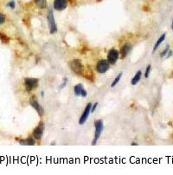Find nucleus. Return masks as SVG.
I'll return each mask as SVG.
<instances>
[{"label":"nucleus","mask_w":173,"mask_h":175,"mask_svg":"<svg viewBox=\"0 0 173 175\" xmlns=\"http://www.w3.org/2000/svg\"><path fill=\"white\" fill-rule=\"evenodd\" d=\"M68 66L75 74L79 75V76L83 74L84 66H83V64H82V62H81V61L80 59L75 58V59L70 60L68 62Z\"/></svg>","instance_id":"obj_1"},{"label":"nucleus","mask_w":173,"mask_h":175,"mask_svg":"<svg viewBox=\"0 0 173 175\" xmlns=\"http://www.w3.org/2000/svg\"><path fill=\"white\" fill-rule=\"evenodd\" d=\"M94 128H95V131H94V139H93V142H92V145L94 146L96 145L97 141H99V139L100 138L102 133H103V130H104V124H103V121L102 120H97L94 121Z\"/></svg>","instance_id":"obj_2"},{"label":"nucleus","mask_w":173,"mask_h":175,"mask_svg":"<svg viewBox=\"0 0 173 175\" xmlns=\"http://www.w3.org/2000/svg\"><path fill=\"white\" fill-rule=\"evenodd\" d=\"M47 20H48V25L49 29V33L50 34H55L58 30L55 17H54V11L52 9H49L48 14H47Z\"/></svg>","instance_id":"obj_3"},{"label":"nucleus","mask_w":173,"mask_h":175,"mask_svg":"<svg viewBox=\"0 0 173 175\" xmlns=\"http://www.w3.org/2000/svg\"><path fill=\"white\" fill-rule=\"evenodd\" d=\"M38 83H39V79L37 78H30V77L24 78V88L26 92L29 93L36 88H37Z\"/></svg>","instance_id":"obj_4"},{"label":"nucleus","mask_w":173,"mask_h":175,"mask_svg":"<svg viewBox=\"0 0 173 175\" xmlns=\"http://www.w3.org/2000/svg\"><path fill=\"white\" fill-rule=\"evenodd\" d=\"M110 63L107 59H100L96 63V71L100 74L106 73L110 68Z\"/></svg>","instance_id":"obj_5"},{"label":"nucleus","mask_w":173,"mask_h":175,"mask_svg":"<svg viewBox=\"0 0 173 175\" xmlns=\"http://www.w3.org/2000/svg\"><path fill=\"white\" fill-rule=\"evenodd\" d=\"M29 104L31 105V107L37 111V113L39 115V116L40 117H43V115H44V109H43V108L42 107V105L37 101V99H36V96H32V97H30V99H29Z\"/></svg>","instance_id":"obj_6"},{"label":"nucleus","mask_w":173,"mask_h":175,"mask_svg":"<svg viewBox=\"0 0 173 175\" xmlns=\"http://www.w3.org/2000/svg\"><path fill=\"white\" fill-rule=\"evenodd\" d=\"M44 127H45V126H44V123H43V122L39 123L36 127H35V129L33 130V133H32V135H33L35 139H37V141H41L43 132H44Z\"/></svg>","instance_id":"obj_7"},{"label":"nucleus","mask_w":173,"mask_h":175,"mask_svg":"<svg viewBox=\"0 0 173 175\" xmlns=\"http://www.w3.org/2000/svg\"><path fill=\"white\" fill-rule=\"evenodd\" d=\"M120 58V52L116 49H111L108 53V61L111 65H114L117 62Z\"/></svg>","instance_id":"obj_8"},{"label":"nucleus","mask_w":173,"mask_h":175,"mask_svg":"<svg viewBox=\"0 0 173 175\" xmlns=\"http://www.w3.org/2000/svg\"><path fill=\"white\" fill-rule=\"evenodd\" d=\"M91 107H92V103H88L87 106L82 113V115H81L80 119H79V124L80 125H84L86 123V121H88L89 115L91 114Z\"/></svg>","instance_id":"obj_9"},{"label":"nucleus","mask_w":173,"mask_h":175,"mask_svg":"<svg viewBox=\"0 0 173 175\" xmlns=\"http://www.w3.org/2000/svg\"><path fill=\"white\" fill-rule=\"evenodd\" d=\"M67 5H68L67 0H54V3H53L54 10L58 11H64L67 7Z\"/></svg>","instance_id":"obj_10"},{"label":"nucleus","mask_w":173,"mask_h":175,"mask_svg":"<svg viewBox=\"0 0 173 175\" xmlns=\"http://www.w3.org/2000/svg\"><path fill=\"white\" fill-rule=\"evenodd\" d=\"M132 46L131 44L126 43V44H123V45L120 47V58H121V59H125V58L130 54V52L132 51Z\"/></svg>","instance_id":"obj_11"},{"label":"nucleus","mask_w":173,"mask_h":175,"mask_svg":"<svg viewBox=\"0 0 173 175\" xmlns=\"http://www.w3.org/2000/svg\"><path fill=\"white\" fill-rule=\"evenodd\" d=\"M74 93L75 95L77 96H81V97H87L88 95V93H87V90L84 89L83 85L79 83V84H76L75 87H74Z\"/></svg>","instance_id":"obj_12"},{"label":"nucleus","mask_w":173,"mask_h":175,"mask_svg":"<svg viewBox=\"0 0 173 175\" xmlns=\"http://www.w3.org/2000/svg\"><path fill=\"white\" fill-rule=\"evenodd\" d=\"M19 143L22 146H34L36 144V141H35L34 137H29L24 139H20Z\"/></svg>","instance_id":"obj_13"},{"label":"nucleus","mask_w":173,"mask_h":175,"mask_svg":"<svg viewBox=\"0 0 173 175\" xmlns=\"http://www.w3.org/2000/svg\"><path fill=\"white\" fill-rule=\"evenodd\" d=\"M141 77H142V71H141V70H138V71L135 74V76L132 78V80H131V84H132V86H135L136 84H138V82L140 81Z\"/></svg>","instance_id":"obj_14"},{"label":"nucleus","mask_w":173,"mask_h":175,"mask_svg":"<svg viewBox=\"0 0 173 175\" xmlns=\"http://www.w3.org/2000/svg\"><path fill=\"white\" fill-rule=\"evenodd\" d=\"M165 38H166V34L165 33H164V34H162L161 36H160V38L158 39V41L156 42V44H154V47H153V50H152V52L154 53L158 49V47L160 46V44L164 41V39H165Z\"/></svg>","instance_id":"obj_15"},{"label":"nucleus","mask_w":173,"mask_h":175,"mask_svg":"<svg viewBox=\"0 0 173 175\" xmlns=\"http://www.w3.org/2000/svg\"><path fill=\"white\" fill-rule=\"evenodd\" d=\"M34 1H35V4L37 5V6H38V8H40L42 10L47 9V7H48L47 0H34Z\"/></svg>","instance_id":"obj_16"},{"label":"nucleus","mask_w":173,"mask_h":175,"mask_svg":"<svg viewBox=\"0 0 173 175\" xmlns=\"http://www.w3.org/2000/svg\"><path fill=\"white\" fill-rule=\"evenodd\" d=\"M122 76H123V73L122 72H120L115 78H114V80L113 81V82H112V84H111V87L112 88H114L118 83H119V82L120 81V79H121V77H122Z\"/></svg>","instance_id":"obj_17"},{"label":"nucleus","mask_w":173,"mask_h":175,"mask_svg":"<svg viewBox=\"0 0 173 175\" xmlns=\"http://www.w3.org/2000/svg\"><path fill=\"white\" fill-rule=\"evenodd\" d=\"M0 40H1L3 44H9L10 42V38L3 33H0Z\"/></svg>","instance_id":"obj_18"},{"label":"nucleus","mask_w":173,"mask_h":175,"mask_svg":"<svg viewBox=\"0 0 173 175\" xmlns=\"http://www.w3.org/2000/svg\"><path fill=\"white\" fill-rule=\"evenodd\" d=\"M151 69H152V65L149 64V65L146 67V72H145V78H148V77H149L150 73H151Z\"/></svg>","instance_id":"obj_19"},{"label":"nucleus","mask_w":173,"mask_h":175,"mask_svg":"<svg viewBox=\"0 0 173 175\" xmlns=\"http://www.w3.org/2000/svg\"><path fill=\"white\" fill-rule=\"evenodd\" d=\"M169 50H170V46H169V45H167V46H166V48H165V49H164V50L161 52V53H160V56H161L162 58H163L164 56H166V54L168 53V51H169Z\"/></svg>","instance_id":"obj_20"},{"label":"nucleus","mask_w":173,"mask_h":175,"mask_svg":"<svg viewBox=\"0 0 173 175\" xmlns=\"http://www.w3.org/2000/svg\"><path fill=\"white\" fill-rule=\"evenodd\" d=\"M67 78H63V80H62V82H61V86H60V89H64L66 86H67Z\"/></svg>","instance_id":"obj_21"},{"label":"nucleus","mask_w":173,"mask_h":175,"mask_svg":"<svg viewBox=\"0 0 173 175\" xmlns=\"http://www.w3.org/2000/svg\"><path fill=\"white\" fill-rule=\"evenodd\" d=\"M8 6L11 8V9H15L16 8V2L14 1V0H11V1H10L8 3Z\"/></svg>","instance_id":"obj_22"},{"label":"nucleus","mask_w":173,"mask_h":175,"mask_svg":"<svg viewBox=\"0 0 173 175\" xmlns=\"http://www.w3.org/2000/svg\"><path fill=\"white\" fill-rule=\"evenodd\" d=\"M5 22V16L2 13H0V25L3 24Z\"/></svg>","instance_id":"obj_23"},{"label":"nucleus","mask_w":173,"mask_h":175,"mask_svg":"<svg viewBox=\"0 0 173 175\" xmlns=\"http://www.w3.org/2000/svg\"><path fill=\"white\" fill-rule=\"evenodd\" d=\"M97 107H98V102H95L94 104H92V107H91V113H94V112L96 110Z\"/></svg>","instance_id":"obj_24"},{"label":"nucleus","mask_w":173,"mask_h":175,"mask_svg":"<svg viewBox=\"0 0 173 175\" xmlns=\"http://www.w3.org/2000/svg\"><path fill=\"white\" fill-rule=\"evenodd\" d=\"M167 54H168V55H167V57H170V56H172V51L170 50L168 51V53H167Z\"/></svg>","instance_id":"obj_25"},{"label":"nucleus","mask_w":173,"mask_h":175,"mask_svg":"<svg viewBox=\"0 0 173 175\" xmlns=\"http://www.w3.org/2000/svg\"><path fill=\"white\" fill-rule=\"evenodd\" d=\"M41 95L43 97V95H44V92H43V91H42V92H41Z\"/></svg>","instance_id":"obj_26"},{"label":"nucleus","mask_w":173,"mask_h":175,"mask_svg":"<svg viewBox=\"0 0 173 175\" xmlns=\"http://www.w3.org/2000/svg\"><path fill=\"white\" fill-rule=\"evenodd\" d=\"M132 146H137L138 144H137V143H134V142H133V143H132Z\"/></svg>","instance_id":"obj_27"},{"label":"nucleus","mask_w":173,"mask_h":175,"mask_svg":"<svg viewBox=\"0 0 173 175\" xmlns=\"http://www.w3.org/2000/svg\"><path fill=\"white\" fill-rule=\"evenodd\" d=\"M171 29L173 30V20H172V23H171Z\"/></svg>","instance_id":"obj_28"}]
</instances>
